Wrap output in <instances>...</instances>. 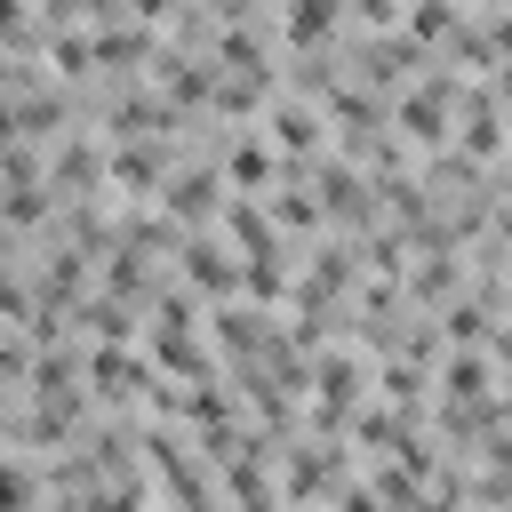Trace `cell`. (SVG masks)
Instances as JSON below:
<instances>
[{"label":"cell","mask_w":512,"mask_h":512,"mask_svg":"<svg viewBox=\"0 0 512 512\" xmlns=\"http://www.w3.org/2000/svg\"><path fill=\"white\" fill-rule=\"evenodd\" d=\"M160 216H176V224H208V216H224V200H216V168H208V160L168 168V184H160Z\"/></svg>","instance_id":"1"},{"label":"cell","mask_w":512,"mask_h":512,"mask_svg":"<svg viewBox=\"0 0 512 512\" xmlns=\"http://www.w3.org/2000/svg\"><path fill=\"white\" fill-rule=\"evenodd\" d=\"M176 272H184L200 296H232V288H248V272H240L216 240H192V232H184V248H176Z\"/></svg>","instance_id":"2"},{"label":"cell","mask_w":512,"mask_h":512,"mask_svg":"<svg viewBox=\"0 0 512 512\" xmlns=\"http://www.w3.org/2000/svg\"><path fill=\"white\" fill-rule=\"evenodd\" d=\"M224 232L240 240V256H248V264H264V256H280V240H272V216H264L256 200H224Z\"/></svg>","instance_id":"3"},{"label":"cell","mask_w":512,"mask_h":512,"mask_svg":"<svg viewBox=\"0 0 512 512\" xmlns=\"http://www.w3.org/2000/svg\"><path fill=\"white\" fill-rule=\"evenodd\" d=\"M280 32H288L296 56H312V48L336 32V0H288V8H280Z\"/></svg>","instance_id":"4"},{"label":"cell","mask_w":512,"mask_h":512,"mask_svg":"<svg viewBox=\"0 0 512 512\" xmlns=\"http://www.w3.org/2000/svg\"><path fill=\"white\" fill-rule=\"evenodd\" d=\"M216 152H224V176H232L240 192H256V184H272V176H280V152H272V144H256V136L216 144Z\"/></svg>","instance_id":"5"},{"label":"cell","mask_w":512,"mask_h":512,"mask_svg":"<svg viewBox=\"0 0 512 512\" xmlns=\"http://www.w3.org/2000/svg\"><path fill=\"white\" fill-rule=\"evenodd\" d=\"M272 144H280V152H288V160H304V152H312V144H320V112H312V104H304V96H288V104H280V112H272Z\"/></svg>","instance_id":"6"},{"label":"cell","mask_w":512,"mask_h":512,"mask_svg":"<svg viewBox=\"0 0 512 512\" xmlns=\"http://www.w3.org/2000/svg\"><path fill=\"white\" fill-rule=\"evenodd\" d=\"M0 512H32V472L24 464H0Z\"/></svg>","instance_id":"7"}]
</instances>
